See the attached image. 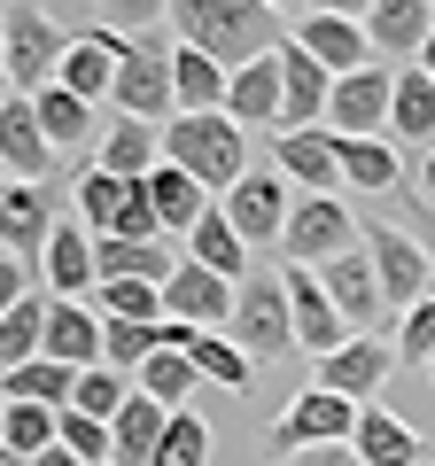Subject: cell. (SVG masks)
I'll return each instance as SVG.
<instances>
[{"label": "cell", "instance_id": "cell-1", "mask_svg": "<svg viewBox=\"0 0 435 466\" xmlns=\"http://www.w3.org/2000/svg\"><path fill=\"white\" fill-rule=\"evenodd\" d=\"M164 24H171L179 47H202L218 70H241V63L280 47V16L265 0H171Z\"/></svg>", "mask_w": 435, "mask_h": 466}, {"label": "cell", "instance_id": "cell-2", "mask_svg": "<svg viewBox=\"0 0 435 466\" xmlns=\"http://www.w3.org/2000/svg\"><path fill=\"white\" fill-rule=\"evenodd\" d=\"M164 164H179L202 195H226L249 171V133L226 109H179L164 125Z\"/></svg>", "mask_w": 435, "mask_h": 466}, {"label": "cell", "instance_id": "cell-3", "mask_svg": "<svg viewBox=\"0 0 435 466\" xmlns=\"http://www.w3.org/2000/svg\"><path fill=\"white\" fill-rule=\"evenodd\" d=\"M226 334L241 342L249 366H272V358L296 350V327H288V280L272 265H257L249 280L234 288V319H226Z\"/></svg>", "mask_w": 435, "mask_h": 466}, {"label": "cell", "instance_id": "cell-4", "mask_svg": "<svg viewBox=\"0 0 435 466\" xmlns=\"http://www.w3.org/2000/svg\"><path fill=\"white\" fill-rule=\"evenodd\" d=\"M109 101H117V116H140V125H171V116H179V94H171V39L164 32L125 39Z\"/></svg>", "mask_w": 435, "mask_h": 466}, {"label": "cell", "instance_id": "cell-5", "mask_svg": "<svg viewBox=\"0 0 435 466\" xmlns=\"http://www.w3.org/2000/svg\"><path fill=\"white\" fill-rule=\"evenodd\" d=\"M358 241H366V257H373V280H381L389 319L412 311L420 296H435V265H428V249H420V233H404L397 218H373V226H358Z\"/></svg>", "mask_w": 435, "mask_h": 466}, {"label": "cell", "instance_id": "cell-6", "mask_svg": "<svg viewBox=\"0 0 435 466\" xmlns=\"http://www.w3.org/2000/svg\"><path fill=\"white\" fill-rule=\"evenodd\" d=\"M63 47H70V32L55 16H39L32 0L8 8V24H0V70H8L16 94H47L55 70H63Z\"/></svg>", "mask_w": 435, "mask_h": 466}, {"label": "cell", "instance_id": "cell-7", "mask_svg": "<svg viewBox=\"0 0 435 466\" xmlns=\"http://www.w3.org/2000/svg\"><path fill=\"white\" fill-rule=\"evenodd\" d=\"M358 241V218L342 195H296L288 202V226H280V265H327Z\"/></svg>", "mask_w": 435, "mask_h": 466}, {"label": "cell", "instance_id": "cell-8", "mask_svg": "<svg viewBox=\"0 0 435 466\" xmlns=\"http://www.w3.org/2000/svg\"><path fill=\"white\" fill-rule=\"evenodd\" d=\"M350 428H358V404L350 397H335V389H303V397L265 428V451H272V459H296V451H311V443H350Z\"/></svg>", "mask_w": 435, "mask_h": 466}, {"label": "cell", "instance_id": "cell-9", "mask_svg": "<svg viewBox=\"0 0 435 466\" xmlns=\"http://www.w3.org/2000/svg\"><path fill=\"white\" fill-rule=\"evenodd\" d=\"M389 94H397V70L389 63H366L350 78H335V94H327V133L335 140H389Z\"/></svg>", "mask_w": 435, "mask_h": 466}, {"label": "cell", "instance_id": "cell-10", "mask_svg": "<svg viewBox=\"0 0 435 466\" xmlns=\"http://www.w3.org/2000/svg\"><path fill=\"white\" fill-rule=\"evenodd\" d=\"M397 373V342L389 334H350L342 350H327V358H311V389H335V397L350 404H373V389Z\"/></svg>", "mask_w": 435, "mask_h": 466}, {"label": "cell", "instance_id": "cell-11", "mask_svg": "<svg viewBox=\"0 0 435 466\" xmlns=\"http://www.w3.org/2000/svg\"><path fill=\"white\" fill-rule=\"evenodd\" d=\"M311 272H319V288H327V303L342 311V327H350V334H381L389 303H381V280H373L366 241H350L342 257H327V265H311Z\"/></svg>", "mask_w": 435, "mask_h": 466}, {"label": "cell", "instance_id": "cell-12", "mask_svg": "<svg viewBox=\"0 0 435 466\" xmlns=\"http://www.w3.org/2000/svg\"><path fill=\"white\" fill-rule=\"evenodd\" d=\"M218 210L234 218V233L249 241V257L257 249H280V226H288V195H280V171H241L226 195H218Z\"/></svg>", "mask_w": 435, "mask_h": 466}, {"label": "cell", "instance_id": "cell-13", "mask_svg": "<svg viewBox=\"0 0 435 466\" xmlns=\"http://www.w3.org/2000/svg\"><path fill=\"white\" fill-rule=\"evenodd\" d=\"M55 226H63V218H55L47 187L0 179V257H16V265H32V272H39V257H47Z\"/></svg>", "mask_w": 435, "mask_h": 466}, {"label": "cell", "instance_id": "cell-14", "mask_svg": "<svg viewBox=\"0 0 435 466\" xmlns=\"http://www.w3.org/2000/svg\"><path fill=\"white\" fill-rule=\"evenodd\" d=\"M280 280H288V327H296L303 358H327V350L350 342V327H342V311L327 303V288H319L311 265H280Z\"/></svg>", "mask_w": 435, "mask_h": 466}, {"label": "cell", "instance_id": "cell-15", "mask_svg": "<svg viewBox=\"0 0 435 466\" xmlns=\"http://www.w3.org/2000/svg\"><path fill=\"white\" fill-rule=\"evenodd\" d=\"M117 55H125V32L86 24V32H70L55 86H63V94H78V101H109V86H117Z\"/></svg>", "mask_w": 435, "mask_h": 466}, {"label": "cell", "instance_id": "cell-16", "mask_svg": "<svg viewBox=\"0 0 435 466\" xmlns=\"http://www.w3.org/2000/svg\"><path fill=\"white\" fill-rule=\"evenodd\" d=\"M272 171H280L296 195H342V164H335V133H327V125L280 133L272 140Z\"/></svg>", "mask_w": 435, "mask_h": 466}, {"label": "cell", "instance_id": "cell-17", "mask_svg": "<svg viewBox=\"0 0 435 466\" xmlns=\"http://www.w3.org/2000/svg\"><path fill=\"white\" fill-rule=\"evenodd\" d=\"M0 171L24 179V187H47V171H55V148H47V133H39L32 94H8V101H0Z\"/></svg>", "mask_w": 435, "mask_h": 466}, {"label": "cell", "instance_id": "cell-18", "mask_svg": "<svg viewBox=\"0 0 435 466\" xmlns=\"http://www.w3.org/2000/svg\"><path fill=\"white\" fill-rule=\"evenodd\" d=\"M350 451H358L366 466H428V459H435V443L412 428V420H397L389 404H358Z\"/></svg>", "mask_w": 435, "mask_h": 466}, {"label": "cell", "instance_id": "cell-19", "mask_svg": "<svg viewBox=\"0 0 435 466\" xmlns=\"http://www.w3.org/2000/svg\"><path fill=\"white\" fill-rule=\"evenodd\" d=\"M428 32H435V0H373V8H366L373 63H420Z\"/></svg>", "mask_w": 435, "mask_h": 466}, {"label": "cell", "instance_id": "cell-20", "mask_svg": "<svg viewBox=\"0 0 435 466\" xmlns=\"http://www.w3.org/2000/svg\"><path fill=\"white\" fill-rule=\"evenodd\" d=\"M288 39H296V47L311 55L327 78H350V70H366V63H373L366 24H350V16H319V8H311V16H296V32H288Z\"/></svg>", "mask_w": 435, "mask_h": 466}, {"label": "cell", "instance_id": "cell-21", "mask_svg": "<svg viewBox=\"0 0 435 466\" xmlns=\"http://www.w3.org/2000/svg\"><path fill=\"white\" fill-rule=\"evenodd\" d=\"M226 116L241 133H280V55H257V63L226 70Z\"/></svg>", "mask_w": 435, "mask_h": 466}, {"label": "cell", "instance_id": "cell-22", "mask_svg": "<svg viewBox=\"0 0 435 466\" xmlns=\"http://www.w3.org/2000/svg\"><path fill=\"white\" fill-rule=\"evenodd\" d=\"M179 241H171V233H156V241H117V233H101L94 241V288L101 280H156L164 288L171 272H179Z\"/></svg>", "mask_w": 435, "mask_h": 466}, {"label": "cell", "instance_id": "cell-23", "mask_svg": "<svg viewBox=\"0 0 435 466\" xmlns=\"http://www.w3.org/2000/svg\"><path fill=\"white\" fill-rule=\"evenodd\" d=\"M272 55H280V133H303V125H319V116H327L335 78H327V70H319L296 39H280Z\"/></svg>", "mask_w": 435, "mask_h": 466}, {"label": "cell", "instance_id": "cell-24", "mask_svg": "<svg viewBox=\"0 0 435 466\" xmlns=\"http://www.w3.org/2000/svg\"><path fill=\"white\" fill-rule=\"evenodd\" d=\"M164 319H187V327H226L234 319V280H218L210 265H187L164 280Z\"/></svg>", "mask_w": 435, "mask_h": 466}, {"label": "cell", "instance_id": "cell-25", "mask_svg": "<svg viewBox=\"0 0 435 466\" xmlns=\"http://www.w3.org/2000/svg\"><path fill=\"white\" fill-rule=\"evenodd\" d=\"M39 280H47V296H63V303H94V233H86L78 218L55 226L47 257H39Z\"/></svg>", "mask_w": 435, "mask_h": 466}, {"label": "cell", "instance_id": "cell-26", "mask_svg": "<svg viewBox=\"0 0 435 466\" xmlns=\"http://www.w3.org/2000/svg\"><path fill=\"white\" fill-rule=\"evenodd\" d=\"M39 358H55V366H101V311L94 303H63L47 296V334H39Z\"/></svg>", "mask_w": 435, "mask_h": 466}, {"label": "cell", "instance_id": "cell-27", "mask_svg": "<svg viewBox=\"0 0 435 466\" xmlns=\"http://www.w3.org/2000/svg\"><path fill=\"white\" fill-rule=\"evenodd\" d=\"M179 249H187V265H210L218 272V280H249V241H241V233H234V218H226V210H218V202H210V210H202L195 218V226H187V241H179Z\"/></svg>", "mask_w": 435, "mask_h": 466}, {"label": "cell", "instance_id": "cell-28", "mask_svg": "<svg viewBox=\"0 0 435 466\" xmlns=\"http://www.w3.org/2000/svg\"><path fill=\"white\" fill-rule=\"evenodd\" d=\"M156 164H164V125L117 116V125L94 140V171H109V179H148Z\"/></svg>", "mask_w": 435, "mask_h": 466}, {"label": "cell", "instance_id": "cell-29", "mask_svg": "<svg viewBox=\"0 0 435 466\" xmlns=\"http://www.w3.org/2000/svg\"><path fill=\"white\" fill-rule=\"evenodd\" d=\"M133 187H140V202L156 210V226H164V233H179V241H187V226H195V218L218 202V195H202V187L187 179L179 164H156L148 179H133Z\"/></svg>", "mask_w": 435, "mask_h": 466}, {"label": "cell", "instance_id": "cell-30", "mask_svg": "<svg viewBox=\"0 0 435 466\" xmlns=\"http://www.w3.org/2000/svg\"><path fill=\"white\" fill-rule=\"evenodd\" d=\"M164 420H171L164 404L133 389V397H125V412L109 420V466H148V459H156V435H164Z\"/></svg>", "mask_w": 435, "mask_h": 466}, {"label": "cell", "instance_id": "cell-31", "mask_svg": "<svg viewBox=\"0 0 435 466\" xmlns=\"http://www.w3.org/2000/svg\"><path fill=\"white\" fill-rule=\"evenodd\" d=\"M187 358H195V373H202V381H218L226 397H249V389H257V366L241 358V342H234L226 327H195Z\"/></svg>", "mask_w": 435, "mask_h": 466}, {"label": "cell", "instance_id": "cell-32", "mask_svg": "<svg viewBox=\"0 0 435 466\" xmlns=\"http://www.w3.org/2000/svg\"><path fill=\"white\" fill-rule=\"evenodd\" d=\"M70 210H78V226L101 241V233H117V226H125V210H133V179H109V171L86 164V171H78V187H70Z\"/></svg>", "mask_w": 435, "mask_h": 466}, {"label": "cell", "instance_id": "cell-33", "mask_svg": "<svg viewBox=\"0 0 435 466\" xmlns=\"http://www.w3.org/2000/svg\"><path fill=\"white\" fill-rule=\"evenodd\" d=\"M389 140H428V148H435V78L420 63L397 70V94H389Z\"/></svg>", "mask_w": 435, "mask_h": 466}, {"label": "cell", "instance_id": "cell-34", "mask_svg": "<svg viewBox=\"0 0 435 466\" xmlns=\"http://www.w3.org/2000/svg\"><path fill=\"white\" fill-rule=\"evenodd\" d=\"M32 109H39V133H47V148H94V101H78V94H63V86H47V94H32Z\"/></svg>", "mask_w": 435, "mask_h": 466}, {"label": "cell", "instance_id": "cell-35", "mask_svg": "<svg viewBox=\"0 0 435 466\" xmlns=\"http://www.w3.org/2000/svg\"><path fill=\"white\" fill-rule=\"evenodd\" d=\"M70 381H78V373L55 366V358H24V366L0 373V397H8V404H47V412H63V404H70Z\"/></svg>", "mask_w": 435, "mask_h": 466}, {"label": "cell", "instance_id": "cell-36", "mask_svg": "<svg viewBox=\"0 0 435 466\" xmlns=\"http://www.w3.org/2000/svg\"><path fill=\"white\" fill-rule=\"evenodd\" d=\"M171 94H179V109H226V70L202 47H179L171 39Z\"/></svg>", "mask_w": 435, "mask_h": 466}, {"label": "cell", "instance_id": "cell-37", "mask_svg": "<svg viewBox=\"0 0 435 466\" xmlns=\"http://www.w3.org/2000/svg\"><path fill=\"white\" fill-rule=\"evenodd\" d=\"M335 164H342V187L389 195L397 187V140H335Z\"/></svg>", "mask_w": 435, "mask_h": 466}, {"label": "cell", "instance_id": "cell-38", "mask_svg": "<svg viewBox=\"0 0 435 466\" xmlns=\"http://www.w3.org/2000/svg\"><path fill=\"white\" fill-rule=\"evenodd\" d=\"M133 389H140V397H156L164 412H187V397L202 389V373H195V358H187V350H156L148 366L133 373Z\"/></svg>", "mask_w": 435, "mask_h": 466}, {"label": "cell", "instance_id": "cell-39", "mask_svg": "<svg viewBox=\"0 0 435 466\" xmlns=\"http://www.w3.org/2000/svg\"><path fill=\"white\" fill-rule=\"evenodd\" d=\"M39 334H47V296H16L8 311H0V373L24 366V358H39Z\"/></svg>", "mask_w": 435, "mask_h": 466}, {"label": "cell", "instance_id": "cell-40", "mask_svg": "<svg viewBox=\"0 0 435 466\" xmlns=\"http://www.w3.org/2000/svg\"><path fill=\"white\" fill-rule=\"evenodd\" d=\"M125 397H133V373H117V366H78V381H70V412H86V420H117Z\"/></svg>", "mask_w": 435, "mask_h": 466}, {"label": "cell", "instance_id": "cell-41", "mask_svg": "<svg viewBox=\"0 0 435 466\" xmlns=\"http://www.w3.org/2000/svg\"><path fill=\"white\" fill-rule=\"evenodd\" d=\"M156 327H164V319H101V366L140 373L156 358Z\"/></svg>", "mask_w": 435, "mask_h": 466}, {"label": "cell", "instance_id": "cell-42", "mask_svg": "<svg viewBox=\"0 0 435 466\" xmlns=\"http://www.w3.org/2000/svg\"><path fill=\"white\" fill-rule=\"evenodd\" d=\"M148 466H210V428H202L195 404L164 420V435H156V459H148Z\"/></svg>", "mask_w": 435, "mask_h": 466}, {"label": "cell", "instance_id": "cell-43", "mask_svg": "<svg viewBox=\"0 0 435 466\" xmlns=\"http://www.w3.org/2000/svg\"><path fill=\"white\" fill-rule=\"evenodd\" d=\"M94 311L101 319H164V288H156V280H101L94 288Z\"/></svg>", "mask_w": 435, "mask_h": 466}, {"label": "cell", "instance_id": "cell-44", "mask_svg": "<svg viewBox=\"0 0 435 466\" xmlns=\"http://www.w3.org/2000/svg\"><path fill=\"white\" fill-rule=\"evenodd\" d=\"M39 451H55V412L47 404H8V466L39 459Z\"/></svg>", "mask_w": 435, "mask_h": 466}, {"label": "cell", "instance_id": "cell-45", "mask_svg": "<svg viewBox=\"0 0 435 466\" xmlns=\"http://www.w3.org/2000/svg\"><path fill=\"white\" fill-rule=\"evenodd\" d=\"M55 443L70 451L78 466H109V420H86V412H55Z\"/></svg>", "mask_w": 435, "mask_h": 466}, {"label": "cell", "instance_id": "cell-46", "mask_svg": "<svg viewBox=\"0 0 435 466\" xmlns=\"http://www.w3.org/2000/svg\"><path fill=\"white\" fill-rule=\"evenodd\" d=\"M389 342H397L404 366H428L435 358V296H420L412 311H397V334H389Z\"/></svg>", "mask_w": 435, "mask_h": 466}, {"label": "cell", "instance_id": "cell-47", "mask_svg": "<svg viewBox=\"0 0 435 466\" xmlns=\"http://www.w3.org/2000/svg\"><path fill=\"white\" fill-rule=\"evenodd\" d=\"M164 8H171V0H101L109 32H125V39H140V32H164Z\"/></svg>", "mask_w": 435, "mask_h": 466}, {"label": "cell", "instance_id": "cell-48", "mask_svg": "<svg viewBox=\"0 0 435 466\" xmlns=\"http://www.w3.org/2000/svg\"><path fill=\"white\" fill-rule=\"evenodd\" d=\"M32 288H39V272H32V265H16V257H0V311H8L16 296H32Z\"/></svg>", "mask_w": 435, "mask_h": 466}, {"label": "cell", "instance_id": "cell-49", "mask_svg": "<svg viewBox=\"0 0 435 466\" xmlns=\"http://www.w3.org/2000/svg\"><path fill=\"white\" fill-rule=\"evenodd\" d=\"M288 466H366V459H358L350 443H311V451H296Z\"/></svg>", "mask_w": 435, "mask_h": 466}, {"label": "cell", "instance_id": "cell-50", "mask_svg": "<svg viewBox=\"0 0 435 466\" xmlns=\"http://www.w3.org/2000/svg\"><path fill=\"white\" fill-rule=\"evenodd\" d=\"M311 8H319V16H350V24H366L373 0H311Z\"/></svg>", "mask_w": 435, "mask_h": 466}, {"label": "cell", "instance_id": "cell-51", "mask_svg": "<svg viewBox=\"0 0 435 466\" xmlns=\"http://www.w3.org/2000/svg\"><path fill=\"white\" fill-rule=\"evenodd\" d=\"M412 233H420V249H428V265H435V202H420V218H412Z\"/></svg>", "mask_w": 435, "mask_h": 466}, {"label": "cell", "instance_id": "cell-52", "mask_svg": "<svg viewBox=\"0 0 435 466\" xmlns=\"http://www.w3.org/2000/svg\"><path fill=\"white\" fill-rule=\"evenodd\" d=\"M420 202H435V148L420 156Z\"/></svg>", "mask_w": 435, "mask_h": 466}, {"label": "cell", "instance_id": "cell-53", "mask_svg": "<svg viewBox=\"0 0 435 466\" xmlns=\"http://www.w3.org/2000/svg\"><path fill=\"white\" fill-rule=\"evenodd\" d=\"M24 466H78V459H70V451L55 443V451H39V459H24Z\"/></svg>", "mask_w": 435, "mask_h": 466}, {"label": "cell", "instance_id": "cell-54", "mask_svg": "<svg viewBox=\"0 0 435 466\" xmlns=\"http://www.w3.org/2000/svg\"><path fill=\"white\" fill-rule=\"evenodd\" d=\"M265 8L272 16H296V8H311V0H265Z\"/></svg>", "mask_w": 435, "mask_h": 466}, {"label": "cell", "instance_id": "cell-55", "mask_svg": "<svg viewBox=\"0 0 435 466\" xmlns=\"http://www.w3.org/2000/svg\"><path fill=\"white\" fill-rule=\"evenodd\" d=\"M0 466H8V397H0Z\"/></svg>", "mask_w": 435, "mask_h": 466}, {"label": "cell", "instance_id": "cell-56", "mask_svg": "<svg viewBox=\"0 0 435 466\" xmlns=\"http://www.w3.org/2000/svg\"><path fill=\"white\" fill-rule=\"evenodd\" d=\"M420 70H428V78H435V32H428V47H420Z\"/></svg>", "mask_w": 435, "mask_h": 466}, {"label": "cell", "instance_id": "cell-57", "mask_svg": "<svg viewBox=\"0 0 435 466\" xmlns=\"http://www.w3.org/2000/svg\"><path fill=\"white\" fill-rule=\"evenodd\" d=\"M8 94H16V86H8V70H0V101H8Z\"/></svg>", "mask_w": 435, "mask_h": 466}, {"label": "cell", "instance_id": "cell-58", "mask_svg": "<svg viewBox=\"0 0 435 466\" xmlns=\"http://www.w3.org/2000/svg\"><path fill=\"white\" fill-rule=\"evenodd\" d=\"M428 381H435V358H428Z\"/></svg>", "mask_w": 435, "mask_h": 466}, {"label": "cell", "instance_id": "cell-59", "mask_svg": "<svg viewBox=\"0 0 435 466\" xmlns=\"http://www.w3.org/2000/svg\"><path fill=\"white\" fill-rule=\"evenodd\" d=\"M0 24H8V8H0Z\"/></svg>", "mask_w": 435, "mask_h": 466}, {"label": "cell", "instance_id": "cell-60", "mask_svg": "<svg viewBox=\"0 0 435 466\" xmlns=\"http://www.w3.org/2000/svg\"><path fill=\"white\" fill-rule=\"evenodd\" d=\"M0 179H8V171H0Z\"/></svg>", "mask_w": 435, "mask_h": 466}, {"label": "cell", "instance_id": "cell-61", "mask_svg": "<svg viewBox=\"0 0 435 466\" xmlns=\"http://www.w3.org/2000/svg\"><path fill=\"white\" fill-rule=\"evenodd\" d=\"M428 466H435V459H428Z\"/></svg>", "mask_w": 435, "mask_h": 466}]
</instances>
